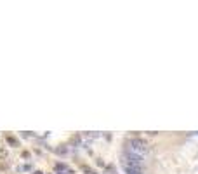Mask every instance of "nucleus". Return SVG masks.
Wrapping results in <instances>:
<instances>
[{
    "mask_svg": "<svg viewBox=\"0 0 198 174\" xmlns=\"http://www.w3.org/2000/svg\"><path fill=\"white\" fill-rule=\"evenodd\" d=\"M130 150L134 151V153H137V155L143 157V153H146L148 151V143L146 141H143V139L139 138H134V139H130Z\"/></svg>",
    "mask_w": 198,
    "mask_h": 174,
    "instance_id": "obj_1",
    "label": "nucleus"
},
{
    "mask_svg": "<svg viewBox=\"0 0 198 174\" xmlns=\"http://www.w3.org/2000/svg\"><path fill=\"white\" fill-rule=\"evenodd\" d=\"M125 167V172L127 174H143V169L141 167H134V165H123Z\"/></svg>",
    "mask_w": 198,
    "mask_h": 174,
    "instance_id": "obj_2",
    "label": "nucleus"
},
{
    "mask_svg": "<svg viewBox=\"0 0 198 174\" xmlns=\"http://www.w3.org/2000/svg\"><path fill=\"white\" fill-rule=\"evenodd\" d=\"M7 141H9V143H11V145H14V146H18V141H16V139H14V138H11V136H7Z\"/></svg>",
    "mask_w": 198,
    "mask_h": 174,
    "instance_id": "obj_3",
    "label": "nucleus"
},
{
    "mask_svg": "<svg viewBox=\"0 0 198 174\" xmlns=\"http://www.w3.org/2000/svg\"><path fill=\"white\" fill-rule=\"evenodd\" d=\"M83 172H87V174H97L96 171H92V169H89V167H83Z\"/></svg>",
    "mask_w": 198,
    "mask_h": 174,
    "instance_id": "obj_4",
    "label": "nucleus"
},
{
    "mask_svg": "<svg viewBox=\"0 0 198 174\" xmlns=\"http://www.w3.org/2000/svg\"><path fill=\"white\" fill-rule=\"evenodd\" d=\"M58 153H66V151H68V148H66V146H64V148H58Z\"/></svg>",
    "mask_w": 198,
    "mask_h": 174,
    "instance_id": "obj_5",
    "label": "nucleus"
},
{
    "mask_svg": "<svg viewBox=\"0 0 198 174\" xmlns=\"http://www.w3.org/2000/svg\"><path fill=\"white\" fill-rule=\"evenodd\" d=\"M106 171H108V174H115V169H113V167H108Z\"/></svg>",
    "mask_w": 198,
    "mask_h": 174,
    "instance_id": "obj_6",
    "label": "nucleus"
},
{
    "mask_svg": "<svg viewBox=\"0 0 198 174\" xmlns=\"http://www.w3.org/2000/svg\"><path fill=\"white\" fill-rule=\"evenodd\" d=\"M59 174H68V171H66V169H64V171H63V169H59Z\"/></svg>",
    "mask_w": 198,
    "mask_h": 174,
    "instance_id": "obj_7",
    "label": "nucleus"
},
{
    "mask_svg": "<svg viewBox=\"0 0 198 174\" xmlns=\"http://www.w3.org/2000/svg\"><path fill=\"white\" fill-rule=\"evenodd\" d=\"M33 174H44V172H42V171H35V172H33Z\"/></svg>",
    "mask_w": 198,
    "mask_h": 174,
    "instance_id": "obj_8",
    "label": "nucleus"
}]
</instances>
